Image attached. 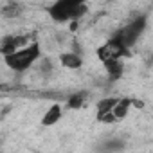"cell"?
Returning <instances> with one entry per match:
<instances>
[{"mask_svg":"<svg viewBox=\"0 0 153 153\" xmlns=\"http://www.w3.org/2000/svg\"><path fill=\"white\" fill-rule=\"evenodd\" d=\"M87 6L81 2H72V0H59L51 7V16L58 22H67L72 18H78L85 15Z\"/></svg>","mask_w":153,"mask_h":153,"instance_id":"cell-2","label":"cell"},{"mask_svg":"<svg viewBox=\"0 0 153 153\" xmlns=\"http://www.w3.org/2000/svg\"><path fill=\"white\" fill-rule=\"evenodd\" d=\"M18 13H20V6L15 4V2H11V4H7V6L4 7V15H6V16H16Z\"/></svg>","mask_w":153,"mask_h":153,"instance_id":"cell-12","label":"cell"},{"mask_svg":"<svg viewBox=\"0 0 153 153\" xmlns=\"http://www.w3.org/2000/svg\"><path fill=\"white\" fill-rule=\"evenodd\" d=\"M59 59H61V65L67 67V68H79V67H81V58H79L78 54H72V52L61 54Z\"/></svg>","mask_w":153,"mask_h":153,"instance_id":"cell-7","label":"cell"},{"mask_svg":"<svg viewBox=\"0 0 153 153\" xmlns=\"http://www.w3.org/2000/svg\"><path fill=\"white\" fill-rule=\"evenodd\" d=\"M130 105H131V101H130V99H117L115 106L112 108V114H114V117H115V119H121V117H124V115L128 114V108H130Z\"/></svg>","mask_w":153,"mask_h":153,"instance_id":"cell-8","label":"cell"},{"mask_svg":"<svg viewBox=\"0 0 153 153\" xmlns=\"http://www.w3.org/2000/svg\"><path fill=\"white\" fill-rule=\"evenodd\" d=\"M144 25H146V18L140 16V18L133 20L130 25H126L124 29H121L114 40H117L124 49H128V47H131V45L137 42V38L140 36V33L144 31Z\"/></svg>","mask_w":153,"mask_h":153,"instance_id":"cell-3","label":"cell"},{"mask_svg":"<svg viewBox=\"0 0 153 153\" xmlns=\"http://www.w3.org/2000/svg\"><path fill=\"white\" fill-rule=\"evenodd\" d=\"M27 42V36H9L0 43V52L4 56H11L13 52L20 51V45H24Z\"/></svg>","mask_w":153,"mask_h":153,"instance_id":"cell-5","label":"cell"},{"mask_svg":"<svg viewBox=\"0 0 153 153\" xmlns=\"http://www.w3.org/2000/svg\"><path fill=\"white\" fill-rule=\"evenodd\" d=\"M126 52V49L117 42V40H110L108 43H105L99 51H97V56L103 63H108V61H115L119 59L123 54Z\"/></svg>","mask_w":153,"mask_h":153,"instance_id":"cell-4","label":"cell"},{"mask_svg":"<svg viewBox=\"0 0 153 153\" xmlns=\"http://www.w3.org/2000/svg\"><path fill=\"white\" fill-rule=\"evenodd\" d=\"M85 103V96L83 94H76V96H72L70 99H68V106L70 108H81V105Z\"/></svg>","mask_w":153,"mask_h":153,"instance_id":"cell-11","label":"cell"},{"mask_svg":"<svg viewBox=\"0 0 153 153\" xmlns=\"http://www.w3.org/2000/svg\"><path fill=\"white\" fill-rule=\"evenodd\" d=\"M59 117H61V108H59L58 105H52V106L45 112V115H43V119H42V124H43V126H52L54 123L59 121Z\"/></svg>","mask_w":153,"mask_h":153,"instance_id":"cell-6","label":"cell"},{"mask_svg":"<svg viewBox=\"0 0 153 153\" xmlns=\"http://www.w3.org/2000/svg\"><path fill=\"white\" fill-rule=\"evenodd\" d=\"M117 99H103L99 105H97V114H103V112H110L114 106H115Z\"/></svg>","mask_w":153,"mask_h":153,"instance_id":"cell-10","label":"cell"},{"mask_svg":"<svg viewBox=\"0 0 153 153\" xmlns=\"http://www.w3.org/2000/svg\"><path fill=\"white\" fill-rule=\"evenodd\" d=\"M38 56H40V47L33 43L29 47H24L13 52L11 56H6V65L13 70H25L38 59Z\"/></svg>","mask_w":153,"mask_h":153,"instance_id":"cell-1","label":"cell"},{"mask_svg":"<svg viewBox=\"0 0 153 153\" xmlns=\"http://www.w3.org/2000/svg\"><path fill=\"white\" fill-rule=\"evenodd\" d=\"M105 67H106V70H108V74L112 76V78H119V76L123 74V70H124V67H123L121 59L108 61V63H105Z\"/></svg>","mask_w":153,"mask_h":153,"instance_id":"cell-9","label":"cell"},{"mask_svg":"<svg viewBox=\"0 0 153 153\" xmlns=\"http://www.w3.org/2000/svg\"><path fill=\"white\" fill-rule=\"evenodd\" d=\"M97 119H99L101 123H114V121H115V117H114L112 110H110V112H103V114H97Z\"/></svg>","mask_w":153,"mask_h":153,"instance_id":"cell-13","label":"cell"}]
</instances>
